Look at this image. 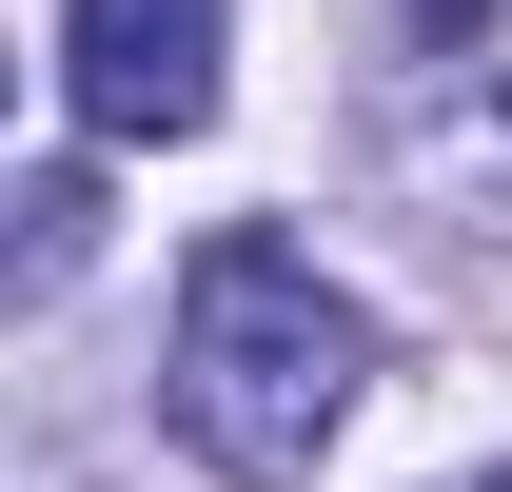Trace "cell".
<instances>
[{
	"instance_id": "6da1fadb",
	"label": "cell",
	"mask_w": 512,
	"mask_h": 492,
	"mask_svg": "<svg viewBox=\"0 0 512 492\" xmlns=\"http://www.w3.org/2000/svg\"><path fill=\"white\" fill-rule=\"evenodd\" d=\"M355 374H375V315L335 296L276 217L197 237L178 355H158V414H178V453H197L217 492H316V453L355 433Z\"/></svg>"
},
{
	"instance_id": "7a4b0ae2",
	"label": "cell",
	"mask_w": 512,
	"mask_h": 492,
	"mask_svg": "<svg viewBox=\"0 0 512 492\" xmlns=\"http://www.w3.org/2000/svg\"><path fill=\"white\" fill-rule=\"evenodd\" d=\"M375 158L434 217L512 237V0H394V60H375Z\"/></svg>"
},
{
	"instance_id": "3957f363",
	"label": "cell",
	"mask_w": 512,
	"mask_h": 492,
	"mask_svg": "<svg viewBox=\"0 0 512 492\" xmlns=\"http://www.w3.org/2000/svg\"><path fill=\"white\" fill-rule=\"evenodd\" d=\"M60 99L99 138H197L217 119V0H60Z\"/></svg>"
},
{
	"instance_id": "277c9868",
	"label": "cell",
	"mask_w": 512,
	"mask_h": 492,
	"mask_svg": "<svg viewBox=\"0 0 512 492\" xmlns=\"http://www.w3.org/2000/svg\"><path fill=\"white\" fill-rule=\"evenodd\" d=\"M79 256H99V178H79V158H40V178H20V296H60Z\"/></svg>"
}]
</instances>
